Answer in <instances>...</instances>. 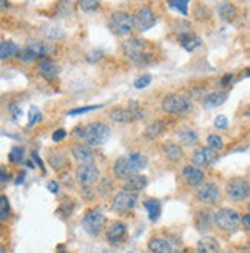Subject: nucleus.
<instances>
[{"instance_id": "1", "label": "nucleus", "mask_w": 250, "mask_h": 253, "mask_svg": "<svg viewBox=\"0 0 250 253\" xmlns=\"http://www.w3.org/2000/svg\"><path fill=\"white\" fill-rule=\"evenodd\" d=\"M124 54L127 56L136 65H148L155 60V54L152 51V45L144 39H137V37H131V39L125 41L122 43Z\"/></svg>"}, {"instance_id": "2", "label": "nucleus", "mask_w": 250, "mask_h": 253, "mask_svg": "<svg viewBox=\"0 0 250 253\" xmlns=\"http://www.w3.org/2000/svg\"><path fill=\"white\" fill-rule=\"evenodd\" d=\"M147 164H148L147 156H144L142 153H131L128 156L118 158L113 166V171L118 178L125 181L137 174L141 170H144L147 167Z\"/></svg>"}, {"instance_id": "3", "label": "nucleus", "mask_w": 250, "mask_h": 253, "mask_svg": "<svg viewBox=\"0 0 250 253\" xmlns=\"http://www.w3.org/2000/svg\"><path fill=\"white\" fill-rule=\"evenodd\" d=\"M76 130L81 131L76 136L83 139L86 145H90V147H99L105 144L110 139V126L102 122H93L85 126H78Z\"/></svg>"}, {"instance_id": "4", "label": "nucleus", "mask_w": 250, "mask_h": 253, "mask_svg": "<svg viewBox=\"0 0 250 253\" xmlns=\"http://www.w3.org/2000/svg\"><path fill=\"white\" fill-rule=\"evenodd\" d=\"M192 108H193L192 100L184 94L173 93V94L166 96L164 100H162V110H164L167 115L184 116L187 113H190Z\"/></svg>"}, {"instance_id": "5", "label": "nucleus", "mask_w": 250, "mask_h": 253, "mask_svg": "<svg viewBox=\"0 0 250 253\" xmlns=\"http://www.w3.org/2000/svg\"><path fill=\"white\" fill-rule=\"evenodd\" d=\"M108 28L116 36H128L136 28L134 16L125 11H116L108 19Z\"/></svg>"}, {"instance_id": "6", "label": "nucleus", "mask_w": 250, "mask_h": 253, "mask_svg": "<svg viewBox=\"0 0 250 253\" xmlns=\"http://www.w3.org/2000/svg\"><path fill=\"white\" fill-rule=\"evenodd\" d=\"M215 224L218 229L222 232H235L240 229V225L243 224V218L238 214V211H235L232 209H221L215 214Z\"/></svg>"}, {"instance_id": "7", "label": "nucleus", "mask_w": 250, "mask_h": 253, "mask_svg": "<svg viewBox=\"0 0 250 253\" xmlns=\"http://www.w3.org/2000/svg\"><path fill=\"white\" fill-rule=\"evenodd\" d=\"M82 227L83 230L90 236H99L104 232L105 227V216L101 209H90L85 211L82 218Z\"/></svg>"}, {"instance_id": "8", "label": "nucleus", "mask_w": 250, "mask_h": 253, "mask_svg": "<svg viewBox=\"0 0 250 253\" xmlns=\"http://www.w3.org/2000/svg\"><path fill=\"white\" fill-rule=\"evenodd\" d=\"M76 182L85 188V187H93L97 181H99V176H101V171H99L97 166L94 162L90 164H79L78 169H76Z\"/></svg>"}, {"instance_id": "9", "label": "nucleus", "mask_w": 250, "mask_h": 253, "mask_svg": "<svg viewBox=\"0 0 250 253\" xmlns=\"http://www.w3.org/2000/svg\"><path fill=\"white\" fill-rule=\"evenodd\" d=\"M226 195L233 202L246 201L250 196V182L244 178H235L226 187Z\"/></svg>"}, {"instance_id": "10", "label": "nucleus", "mask_w": 250, "mask_h": 253, "mask_svg": "<svg viewBox=\"0 0 250 253\" xmlns=\"http://www.w3.org/2000/svg\"><path fill=\"white\" fill-rule=\"evenodd\" d=\"M144 118V113L141 111L139 107H136L133 102L131 107H122V108H115L110 113V119L118 124H128L134 121H141Z\"/></svg>"}, {"instance_id": "11", "label": "nucleus", "mask_w": 250, "mask_h": 253, "mask_svg": "<svg viewBox=\"0 0 250 253\" xmlns=\"http://www.w3.org/2000/svg\"><path fill=\"white\" fill-rule=\"evenodd\" d=\"M136 204H137V195L124 190V192H119L113 198L111 209H113L116 213H128L136 207Z\"/></svg>"}, {"instance_id": "12", "label": "nucleus", "mask_w": 250, "mask_h": 253, "mask_svg": "<svg viewBox=\"0 0 250 253\" xmlns=\"http://www.w3.org/2000/svg\"><path fill=\"white\" fill-rule=\"evenodd\" d=\"M218 159V151L207 147H199L192 155V164L195 167H208Z\"/></svg>"}, {"instance_id": "13", "label": "nucleus", "mask_w": 250, "mask_h": 253, "mask_svg": "<svg viewBox=\"0 0 250 253\" xmlns=\"http://www.w3.org/2000/svg\"><path fill=\"white\" fill-rule=\"evenodd\" d=\"M198 199L203 202V204L208 206H215L221 201V192L216 184L213 182H206L199 187L198 190Z\"/></svg>"}, {"instance_id": "14", "label": "nucleus", "mask_w": 250, "mask_h": 253, "mask_svg": "<svg viewBox=\"0 0 250 253\" xmlns=\"http://www.w3.org/2000/svg\"><path fill=\"white\" fill-rule=\"evenodd\" d=\"M134 22H136V28L139 31H147L152 27L156 25V16L153 9L150 6H142L137 9V12L134 14Z\"/></svg>"}, {"instance_id": "15", "label": "nucleus", "mask_w": 250, "mask_h": 253, "mask_svg": "<svg viewBox=\"0 0 250 253\" xmlns=\"http://www.w3.org/2000/svg\"><path fill=\"white\" fill-rule=\"evenodd\" d=\"M127 225L121 221H116L113 222L107 230V241L111 244V246H118L121 243L125 241V238H127Z\"/></svg>"}, {"instance_id": "16", "label": "nucleus", "mask_w": 250, "mask_h": 253, "mask_svg": "<svg viewBox=\"0 0 250 253\" xmlns=\"http://www.w3.org/2000/svg\"><path fill=\"white\" fill-rule=\"evenodd\" d=\"M71 155L79 164H90L94 161V153L93 148L86 144H76L71 148Z\"/></svg>"}, {"instance_id": "17", "label": "nucleus", "mask_w": 250, "mask_h": 253, "mask_svg": "<svg viewBox=\"0 0 250 253\" xmlns=\"http://www.w3.org/2000/svg\"><path fill=\"white\" fill-rule=\"evenodd\" d=\"M37 71L42 76L43 79H46L48 82H53L57 79L59 76V67L56 63L51 60V59H43L39 62V65H37Z\"/></svg>"}, {"instance_id": "18", "label": "nucleus", "mask_w": 250, "mask_h": 253, "mask_svg": "<svg viewBox=\"0 0 250 253\" xmlns=\"http://www.w3.org/2000/svg\"><path fill=\"white\" fill-rule=\"evenodd\" d=\"M215 222V216H211L208 210H199L195 218V227L199 233H207L211 230V225Z\"/></svg>"}, {"instance_id": "19", "label": "nucleus", "mask_w": 250, "mask_h": 253, "mask_svg": "<svg viewBox=\"0 0 250 253\" xmlns=\"http://www.w3.org/2000/svg\"><path fill=\"white\" fill-rule=\"evenodd\" d=\"M148 184V178L147 176H142V174H134L131 178L125 179L124 182V190H127V192H131V193H137L144 190Z\"/></svg>"}, {"instance_id": "20", "label": "nucleus", "mask_w": 250, "mask_h": 253, "mask_svg": "<svg viewBox=\"0 0 250 253\" xmlns=\"http://www.w3.org/2000/svg\"><path fill=\"white\" fill-rule=\"evenodd\" d=\"M198 253H219V243L213 236H204L198 241Z\"/></svg>"}, {"instance_id": "21", "label": "nucleus", "mask_w": 250, "mask_h": 253, "mask_svg": "<svg viewBox=\"0 0 250 253\" xmlns=\"http://www.w3.org/2000/svg\"><path fill=\"white\" fill-rule=\"evenodd\" d=\"M179 42L185 51H195L196 48L203 45L201 37H198L195 33H181L179 36Z\"/></svg>"}, {"instance_id": "22", "label": "nucleus", "mask_w": 250, "mask_h": 253, "mask_svg": "<svg viewBox=\"0 0 250 253\" xmlns=\"http://www.w3.org/2000/svg\"><path fill=\"white\" fill-rule=\"evenodd\" d=\"M182 176L184 179L190 185H199L204 181V173L195 166H187L182 169Z\"/></svg>"}, {"instance_id": "23", "label": "nucleus", "mask_w": 250, "mask_h": 253, "mask_svg": "<svg viewBox=\"0 0 250 253\" xmlns=\"http://www.w3.org/2000/svg\"><path fill=\"white\" fill-rule=\"evenodd\" d=\"M148 250L152 253H173L171 244L164 238H153L148 241Z\"/></svg>"}, {"instance_id": "24", "label": "nucleus", "mask_w": 250, "mask_h": 253, "mask_svg": "<svg viewBox=\"0 0 250 253\" xmlns=\"http://www.w3.org/2000/svg\"><path fill=\"white\" fill-rule=\"evenodd\" d=\"M227 100V93H210L204 97L203 105L208 110L216 108L219 105H222Z\"/></svg>"}, {"instance_id": "25", "label": "nucleus", "mask_w": 250, "mask_h": 253, "mask_svg": "<svg viewBox=\"0 0 250 253\" xmlns=\"http://www.w3.org/2000/svg\"><path fill=\"white\" fill-rule=\"evenodd\" d=\"M19 51H20V49H19V46L14 42L3 41L2 45H0V59H2V60L12 59V57L19 56Z\"/></svg>"}, {"instance_id": "26", "label": "nucleus", "mask_w": 250, "mask_h": 253, "mask_svg": "<svg viewBox=\"0 0 250 253\" xmlns=\"http://www.w3.org/2000/svg\"><path fill=\"white\" fill-rule=\"evenodd\" d=\"M164 153L171 162H179L184 159V151L178 144H173V142L164 144Z\"/></svg>"}, {"instance_id": "27", "label": "nucleus", "mask_w": 250, "mask_h": 253, "mask_svg": "<svg viewBox=\"0 0 250 253\" xmlns=\"http://www.w3.org/2000/svg\"><path fill=\"white\" fill-rule=\"evenodd\" d=\"M144 209H145L147 213H148L150 221L156 222V221L159 219V214H161V202H159L158 199L152 198V199L144 201Z\"/></svg>"}, {"instance_id": "28", "label": "nucleus", "mask_w": 250, "mask_h": 253, "mask_svg": "<svg viewBox=\"0 0 250 253\" xmlns=\"http://www.w3.org/2000/svg\"><path fill=\"white\" fill-rule=\"evenodd\" d=\"M216 8H218V14H219V17H221L222 20H226V22L233 20L235 16H236V8H235V5H232V3H229V2H221V3H218Z\"/></svg>"}, {"instance_id": "29", "label": "nucleus", "mask_w": 250, "mask_h": 253, "mask_svg": "<svg viewBox=\"0 0 250 253\" xmlns=\"http://www.w3.org/2000/svg\"><path fill=\"white\" fill-rule=\"evenodd\" d=\"M178 137L182 145L185 147H192L193 144H196L199 141V136L195 130H190V128H184V130H179L178 131Z\"/></svg>"}, {"instance_id": "30", "label": "nucleus", "mask_w": 250, "mask_h": 253, "mask_svg": "<svg viewBox=\"0 0 250 253\" xmlns=\"http://www.w3.org/2000/svg\"><path fill=\"white\" fill-rule=\"evenodd\" d=\"M164 122H162L161 119H158V121H155L153 124H150L147 128H145V131H144V136L147 137V139H156L158 136H161L162 134V131H164Z\"/></svg>"}, {"instance_id": "31", "label": "nucleus", "mask_w": 250, "mask_h": 253, "mask_svg": "<svg viewBox=\"0 0 250 253\" xmlns=\"http://www.w3.org/2000/svg\"><path fill=\"white\" fill-rule=\"evenodd\" d=\"M9 213H11V207H9V201L5 195L0 196V221L5 222L9 218Z\"/></svg>"}, {"instance_id": "32", "label": "nucleus", "mask_w": 250, "mask_h": 253, "mask_svg": "<svg viewBox=\"0 0 250 253\" xmlns=\"http://www.w3.org/2000/svg\"><path fill=\"white\" fill-rule=\"evenodd\" d=\"M189 5H190L189 0H181V2H178V0H171V2H168V6L171 9L181 12L184 16L189 14Z\"/></svg>"}, {"instance_id": "33", "label": "nucleus", "mask_w": 250, "mask_h": 253, "mask_svg": "<svg viewBox=\"0 0 250 253\" xmlns=\"http://www.w3.org/2000/svg\"><path fill=\"white\" fill-rule=\"evenodd\" d=\"M22 62H25V63H30V62H33V60H36V59H39L37 57V54L33 51V49L30 48V46H25V48H22L20 51H19V56H17Z\"/></svg>"}, {"instance_id": "34", "label": "nucleus", "mask_w": 250, "mask_h": 253, "mask_svg": "<svg viewBox=\"0 0 250 253\" xmlns=\"http://www.w3.org/2000/svg\"><path fill=\"white\" fill-rule=\"evenodd\" d=\"M102 107H104L102 104H97V105H88V107L74 108V110H70V111L67 113V116H79V115H85V113H90V111L99 110V108H102Z\"/></svg>"}, {"instance_id": "35", "label": "nucleus", "mask_w": 250, "mask_h": 253, "mask_svg": "<svg viewBox=\"0 0 250 253\" xmlns=\"http://www.w3.org/2000/svg\"><path fill=\"white\" fill-rule=\"evenodd\" d=\"M207 144H208V147H210L211 150H215V151H219V150H222V147H224L222 139H221L218 134H210V136L207 137Z\"/></svg>"}, {"instance_id": "36", "label": "nucleus", "mask_w": 250, "mask_h": 253, "mask_svg": "<svg viewBox=\"0 0 250 253\" xmlns=\"http://www.w3.org/2000/svg\"><path fill=\"white\" fill-rule=\"evenodd\" d=\"M9 161L12 164H22L23 162V148L22 147H12L9 151Z\"/></svg>"}, {"instance_id": "37", "label": "nucleus", "mask_w": 250, "mask_h": 253, "mask_svg": "<svg viewBox=\"0 0 250 253\" xmlns=\"http://www.w3.org/2000/svg\"><path fill=\"white\" fill-rule=\"evenodd\" d=\"M81 9L85 11V12H93V11H97L99 6H101V2H94V0H83V2L79 3Z\"/></svg>"}, {"instance_id": "38", "label": "nucleus", "mask_w": 250, "mask_h": 253, "mask_svg": "<svg viewBox=\"0 0 250 253\" xmlns=\"http://www.w3.org/2000/svg\"><path fill=\"white\" fill-rule=\"evenodd\" d=\"M104 56H105V53L102 51V49H91V51H88L86 53V62H90V63H96V62H99V60H102L104 59Z\"/></svg>"}, {"instance_id": "39", "label": "nucleus", "mask_w": 250, "mask_h": 253, "mask_svg": "<svg viewBox=\"0 0 250 253\" xmlns=\"http://www.w3.org/2000/svg\"><path fill=\"white\" fill-rule=\"evenodd\" d=\"M150 84H152V74H142L134 81V88H137V90H142V88L148 86Z\"/></svg>"}, {"instance_id": "40", "label": "nucleus", "mask_w": 250, "mask_h": 253, "mask_svg": "<svg viewBox=\"0 0 250 253\" xmlns=\"http://www.w3.org/2000/svg\"><path fill=\"white\" fill-rule=\"evenodd\" d=\"M42 113H41V110L37 108V107H31V110H30V126H33V125H36V124H39L41 121H42Z\"/></svg>"}, {"instance_id": "41", "label": "nucleus", "mask_w": 250, "mask_h": 253, "mask_svg": "<svg viewBox=\"0 0 250 253\" xmlns=\"http://www.w3.org/2000/svg\"><path fill=\"white\" fill-rule=\"evenodd\" d=\"M113 190V184H111V179H104L101 184H99V195L101 196H107L110 195V192Z\"/></svg>"}, {"instance_id": "42", "label": "nucleus", "mask_w": 250, "mask_h": 253, "mask_svg": "<svg viewBox=\"0 0 250 253\" xmlns=\"http://www.w3.org/2000/svg\"><path fill=\"white\" fill-rule=\"evenodd\" d=\"M215 126L218 130H224V128H227L229 126V119L224 116V115H221V116H216V119H215Z\"/></svg>"}, {"instance_id": "43", "label": "nucleus", "mask_w": 250, "mask_h": 253, "mask_svg": "<svg viewBox=\"0 0 250 253\" xmlns=\"http://www.w3.org/2000/svg\"><path fill=\"white\" fill-rule=\"evenodd\" d=\"M9 113H11V116L14 118V119L22 118V108L17 104H11L9 105Z\"/></svg>"}, {"instance_id": "44", "label": "nucleus", "mask_w": 250, "mask_h": 253, "mask_svg": "<svg viewBox=\"0 0 250 253\" xmlns=\"http://www.w3.org/2000/svg\"><path fill=\"white\" fill-rule=\"evenodd\" d=\"M65 136H67V131L65 130H56L54 133H53V141L54 142H60V141H64L65 139Z\"/></svg>"}, {"instance_id": "45", "label": "nucleus", "mask_w": 250, "mask_h": 253, "mask_svg": "<svg viewBox=\"0 0 250 253\" xmlns=\"http://www.w3.org/2000/svg\"><path fill=\"white\" fill-rule=\"evenodd\" d=\"M9 179H11L9 173H6V169L2 167V170H0V181H2V185H5Z\"/></svg>"}, {"instance_id": "46", "label": "nucleus", "mask_w": 250, "mask_h": 253, "mask_svg": "<svg viewBox=\"0 0 250 253\" xmlns=\"http://www.w3.org/2000/svg\"><path fill=\"white\" fill-rule=\"evenodd\" d=\"M31 158H33V159L36 161V164H37V166H39V167H41V169H42V170L45 171V166H43V162H42L41 156H39V155H37V153H36V151H34V153H31Z\"/></svg>"}, {"instance_id": "47", "label": "nucleus", "mask_w": 250, "mask_h": 253, "mask_svg": "<svg viewBox=\"0 0 250 253\" xmlns=\"http://www.w3.org/2000/svg\"><path fill=\"white\" fill-rule=\"evenodd\" d=\"M232 79H233V76H232V74H226V76H224V78L221 79V82H219L221 86H227V85L232 82Z\"/></svg>"}, {"instance_id": "48", "label": "nucleus", "mask_w": 250, "mask_h": 253, "mask_svg": "<svg viewBox=\"0 0 250 253\" xmlns=\"http://www.w3.org/2000/svg\"><path fill=\"white\" fill-rule=\"evenodd\" d=\"M48 190L51 193H57L59 192V182H56V181H51L48 184Z\"/></svg>"}, {"instance_id": "49", "label": "nucleus", "mask_w": 250, "mask_h": 253, "mask_svg": "<svg viewBox=\"0 0 250 253\" xmlns=\"http://www.w3.org/2000/svg\"><path fill=\"white\" fill-rule=\"evenodd\" d=\"M243 225L246 227V229L249 230V233H250V213L244 214V216H243Z\"/></svg>"}, {"instance_id": "50", "label": "nucleus", "mask_w": 250, "mask_h": 253, "mask_svg": "<svg viewBox=\"0 0 250 253\" xmlns=\"http://www.w3.org/2000/svg\"><path fill=\"white\" fill-rule=\"evenodd\" d=\"M25 174H27V173H25V171H22V174H19V178L16 179V184H17V185L23 184V179H25Z\"/></svg>"}, {"instance_id": "51", "label": "nucleus", "mask_w": 250, "mask_h": 253, "mask_svg": "<svg viewBox=\"0 0 250 253\" xmlns=\"http://www.w3.org/2000/svg\"><path fill=\"white\" fill-rule=\"evenodd\" d=\"M57 253H68V252L65 250L64 246H59V247H57Z\"/></svg>"}, {"instance_id": "52", "label": "nucleus", "mask_w": 250, "mask_h": 253, "mask_svg": "<svg viewBox=\"0 0 250 253\" xmlns=\"http://www.w3.org/2000/svg\"><path fill=\"white\" fill-rule=\"evenodd\" d=\"M222 253H236V252H233V250H224Z\"/></svg>"}, {"instance_id": "53", "label": "nucleus", "mask_w": 250, "mask_h": 253, "mask_svg": "<svg viewBox=\"0 0 250 253\" xmlns=\"http://www.w3.org/2000/svg\"><path fill=\"white\" fill-rule=\"evenodd\" d=\"M173 253H187V252H184V250H176V252H173Z\"/></svg>"}, {"instance_id": "54", "label": "nucleus", "mask_w": 250, "mask_h": 253, "mask_svg": "<svg viewBox=\"0 0 250 253\" xmlns=\"http://www.w3.org/2000/svg\"><path fill=\"white\" fill-rule=\"evenodd\" d=\"M247 116H250V105L247 107Z\"/></svg>"}, {"instance_id": "55", "label": "nucleus", "mask_w": 250, "mask_h": 253, "mask_svg": "<svg viewBox=\"0 0 250 253\" xmlns=\"http://www.w3.org/2000/svg\"><path fill=\"white\" fill-rule=\"evenodd\" d=\"M246 76H250V68L247 70V73H246Z\"/></svg>"}, {"instance_id": "56", "label": "nucleus", "mask_w": 250, "mask_h": 253, "mask_svg": "<svg viewBox=\"0 0 250 253\" xmlns=\"http://www.w3.org/2000/svg\"><path fill=\"white\" fill-rule=\"evenodd\" d=\"M249 211H250V204H249Z\"/></svg>"}]
</instances>
